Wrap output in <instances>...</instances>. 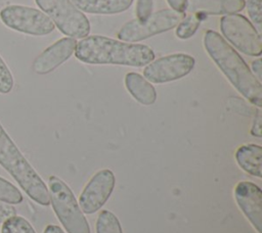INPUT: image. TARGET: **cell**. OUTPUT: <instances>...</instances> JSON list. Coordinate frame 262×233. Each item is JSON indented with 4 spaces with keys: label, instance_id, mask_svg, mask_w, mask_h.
Instances as JSON below:
<instances>
[{
    "label": "cell",
    "instance_id": "obj_1",
    "mask_svg": "<svg viewBox=\"0 0 262 233\" xmlns=\"http://www.w3.org/2000/svg\"><path fill=\"white\" fill-rule=\"evenodd\" d=\"M204 46L232 86L249 102L260 108L262 106V85L237 51L213 30L205 33Z\"/></svg>",
    "mask_w": 262,
    "mask_h": 233
},
{
    "label": "cell",
    "instance_id": "obj_2",
    "mask_svg": "<svg viewBox=\"0 0 262 233\" xmlns=\"http://www.w3.org/2000/svg\"><path fill=\"white\" fill-rule=\"evenodd\" d=\"M75 56L89 64H119L143 66L155 59V52L144 44L129 43L110 37L93 35L77 43Z\"/></svg>",
    "mask_w": 262,
    "mask_h": 233
},
{
    "label": "cell",
    "instance_id": "obj_3",
    "mask_svg": "<svg viewBox=\"0 0 262 233\" xmlns=\"http://www.w3.org/2000/svg\"><path fill=\"white\" fill-rule=\"evenodd\" d=\"M0 165L10 174L32 200L43 206L49 205L50 196L46 184L23 155L1 123Z\"/></svg>",
    "mask_w": 262,
    "mask_h": 233
},
{
    "label": "cell",
    "instance_id": "obj_4",
    "mask_svg": "<svg viewBox=\"0 0 262 233\" xmlns=\"http://www.w3.org/2000/svg\"><path fill=\"white\" fill-rule=\"evenodd\" d=\"M52 208L68 233H90V227L70 187L56 176L48 179Z\"/></svg>",
    "mask_w": 262,
    "mask_h": 233
},
{
    "label": "cell",
    "instance_id": "obj_5",
    "mask_svg": "<svg viewBox=\"0 0 262 233\" xmlns=\"http://www.w3.org/2000/svg\"><path fill=\"white\" fill-rule=\"evenodd\" d=\"M40 9L66 36L83 39L90 33V22L71 0H35Z\"/></svg>",
    "mask_w": 262,
    "mask_h": 233
},
{
    "label": "cell",
    "instance_id": "obj_6",
    "mask_svg": "<svg viewBox=\"0 0 262 233\" xmlns=\"http://www.w3.org/2000/svg\"><path fill=\"white\" fill-rule=\"evenodd\" d=\"M185 16L184 12L162 9L151 13L146 19H132L124 24L118 32V38L124 42L134 43L175 28Z\"/></svg>",
    "mask_w": 262,
    "mask_h": 233
},
{
    "label": "cell",
    "instance_id": "obj_7",
    "mask_svg": "<svg viewBox=\"0 0 262 233\" xmlns=\"http://www.w3.org/2000/svg\"><path fill=\"white\" fill-rule=\"evenodd\" d=\"M1 21L11 30L32 36H45L55 26L41 10L25 5H7L0 10Z\"/></svg>",
    "mask_w": 262,
    "mask_h": 233
},
{
    "label": "cell",
    "instance_id": "obj_8",
    "mask_svg": "<svg viewBox=\"0 0 262 233\" xmlns=\"http://www.w3.org/2000/svg\"><path fill=\"white\" fill-rule=\"evenodd\" d=\"M220 30L226 40L241 52L251 56L261 55L262 39L260 33L246 16L238 13L222 16Z\"/></svg>",
    "mask_w": 262,
    "mask_h": 233
},
{
    "label": "cell",
    "instance_id": "obj_9",
    "mask_svg": "<svg viewBox=\"0 0 262 233\" xmlns=\"http://www.w3.org/2000/svg\"><path fill=\"white\" fill-rule=\"evenodd\" d=\"M194 63V58L189 54L173 53L146 64L143 69V76L151 83H168L188 75L193 68Z\"/></svg>",
    "mask_w": 262,
    "mask_h": 233
},
{
    "label": "cell",
    "instance_id": "obj_10",
    "mask_svg": "<svg viewBox=\"0 0 262 233\" xmlns=\"http://www.w3.org/2000/svg\"><path fill=\"white\" fill-rule=\"evenodd\" d=\"M116 184L114 173L108 170L96 172L84 187L79 196V205L81 211L86 215H92L110 198Z\"/></svg>",
    "mask_w": 262,
    "mask_h": 233
},
{
    "label": "cell",
    "instance_id": "obj_11",
    "mask_svg": "<svg viewBox=\"0 0 262 233\" xmlns=\"http://www.w3.org/2000/svg\"><path fill=\"white\" fill-rule=\"evenodd\" d=\"M235 201L258 233L262 228V191L250 181H241L234 187Z\"/></svg>",
    "mask_w": 262,
    "mask_h": 233
},
{
    "label": "cell",
    "instance_id": "obj_12",
    "mask_svg": "<svg viewBox=\"0 0 262 233\" xmlns=\"http://www.w3.org/2000/svg\"><path fill=\"white\" fill-rule=\"evenodd\" d=\"M77 41L71 37H64L47 47L33 61V71L38 75H46L54 71L68 60L74 53Z\"/></svg>",
    "mask_w": 262,
    "mask_h": 233
},
{
    "label": "cell",
    "instance_id": "obj_13",
    "mask_svg": "<svg viewBox=\"0 0 262 233\" xmlns=\"http://www.w3.org/2000/svg\"><path fill=\"white\" fill-rule=\"evenodd\" d=\"M246 0H187L186 9L196 14L227 15L242 11Z\"/></svg>",
    "mask_w": 262,
    "mask_h": 233
},
{
    "label": "cell",
    "instance_id": "obj_14",
    "mask_svg": "<svg viewBox=\"0 0 262 233\" xmlns=\"http://www.w3.org/2000/svg\"><path fill=\"white\" fill-rule=\"evenodd\" d=\"M125 86L133 98L143 105H151L157 100L155 87L137 73L131 72L125 76Z\"/></svg>",
    "mask_w": 262,
    "mask_h": 233
},
{
    "label": "cell",
    "instance_id": "obj_15",
    "mask_svg": "<svg viewBox=\"0 0 262 233\" xmlns=\"http://www.w3.org/2000/svg\"><path fill=\"white\" fill-rule=\"evenodd\" d=\"M82 12L93 14H116L127 10L133 0H71Z\"/></svg>",
    "mask_w": 262,
    "mask_h": 233
},
{
    "label": "cell",
    "instance_id": "obj_16",
    "mask_svg": "<svg viewBox=\"0 0 262 233\" xmlns=\"http://www.w3.org/2000/svg\"><path fill=\"white\" fill-rule=\"evenodd\" d=\"M235 159L238 166L248 174L262 177V147L258 144H246L237 148Z\"/></svg>",
    "mask_w": 262,
    "mask_h": 233
},
{
    "label": "cell",
    "instance_id": "obj_17",
    "mask_svg": "<svg viewBox=\"0 0 262 233\" xmlns=\"http://www.w3.org/2000/svg\"><path fill=\"white\" fill-rule=\"evenodd\" d=\"M96 233H123L118 218L110 211H101L96 220Z\"/></svg>",
    "mask_w": 262,
    "mask_h": 233
},
{
    "label": "cell",
    "instance_id": "obj_18",
    "mask_svg": "<svg viewBox=\"0 0 262 233\" xmlns=\"http://www.w3.org/2000/svg\"><path fill=\"white\" fill-rule=\"evenodd\" d=\"M1 233H36V231L29 221L15 215L2 223Z\"/></svg>",
    "mask_w": 262,
    "mask_h": 233
},
{
    "label": "cell",
    "instance_id": "obj_19",
    "mask_svg": "<svg viewBox=\"0 0 262 233\" xmlns=\"http://www.w3.org/2000/svg\"><path fill=\"white\" fill-rule=\"evenodd\" d=\"M201 25L200 14L185 15L183 19L176 26L175 34L177 38L185 40L190 38L199 29Z\"/></svg>",
    "mask_w": 262,
    "mask_h": 233
},
{
    "label": "cell",
    "instance_id": "obj_20",
    "mask_svg": "<svg viewBox=\"0 0 262 233\" xmlns=\"http://www.w3.org/2000/svg\"><path fill=\"white\" fill-rule=\"evenodd\" d=\"M0 201L9 204H18L23 201V195L17 187L0 177Z\"/></svg>",
    "mask_w": 262,
    "mask_h": 233
},
{
    "label": "cell",
    "instance_id": "obj_21",
    "mask_svg": "<svg viewBox=\"0 0 262 233\" xmlns=\"http://www.w3.org/2000/svg\"><path fill=\"white\" fill-rule=\"evenodd\" d=\"M13 76L6 62L0 55V93L7 94L13 88Z\"/></svg>",
    "mask_w": 262,
    "mask_h": 233
},
{
    "label": "cell",
    "instance_id": "obj_22",
    "mask_svg": "<svg viewBox=\"0 0 262 233\" xmlns=\"http://www.w3.org/2000/svg\"><path fill=\"white\" fill-rule=\"evenodd\" d=\"M245 6H247V11L251 20L258 27L260 31L262 24L261 0H247Z\"/></svg>",
    "mask_w": 262,
    "mask_h": 233
},
{
    "label": "cell",
    "instance_id": "obj_23",
    "mask_svg": "<svg viewBox=\"0 0 262 233\" xmlns=\"http://www.w3.org/2000/svg\"><path fill=\"white\" fill-rule=\"evenodd\" d=\"M154 0H137L136 3V16L139 20L146 19L152 11Z\"/></svg>",
    "mask_w": 262,
    "mask_h": 233
},
{
    "label": "cell",
    "instance_id": "obj_24",
    "mask_svg": "<svg viewBox=\"0 0 262 233\" xmlns=\"http://www.w3.org/2000/svg\"><path fill=\"white\" fill-rule=\"evenodd\" d=\"M15 215H16V211L11 204L0 201V223H3L5 220Z\"/></svg>",
    "mask_w": 262,
    "mask_h": 233
},
{
    "label": "cell",
    "instance_id": "obj_25",
    "mask_svg": "<svg viewBox=\"0 0 262 233\" xmlns=\"http://www.w3.org/2000/svg\"><path fill=\"white\" fill-rule=\"evenodd\" d=\"M261 121H262V116H261V110L258 109L256 110V114L254 116L253 120V125L251 128V134L255 137L260 138L262 136V129H261Z\"/></svg>",
    "mask_w": 262,
    "mask_h": 233
},
{
    "label": "cell",
    "instance_id": "obj_26",
    "mask_svg": "<svg viewBox=\"0 0 262 233\" xmlns=\"http://www.w3.org/2000/svg\"><path fill=\"white\" fill-rule=\"evenodd\" d=\"M169 6L171 9L178 11V12H184L186 10L187 6V0H167Z\"/></svg>",
    "mask_w": 262,
    "mask_h": 233
},
{
    "label": "cell",
    "instance_id": "obj_27",
    "mask_svg": "<svg viewBox=\"0 0 262 233\" xmlns=\"http://www.w3.org/2000/svg\"><path fill=\"white\" fill-rule=\"evenodd\" d=\"M252 73L259 81L262 79V64L260 58H257L252 62Z\"/></svg>",
    "mask_w": 262,
    "mask_h": 233
},
{
    "label": "cell",
    "instance_id": "obj_28",
    "mask_svg": "<svg viewBox=\"0 0 262 233\" xmlns=\"http://www.w3.org/2000/svg\"><path fill=\"white\" fill-rule=\"evenodd\" d=\"M43 233H64L62 229L57 225H48Z\"/></svg>",
    "mask_w": 262,
    "mask_h": 233
}]
</instances>
